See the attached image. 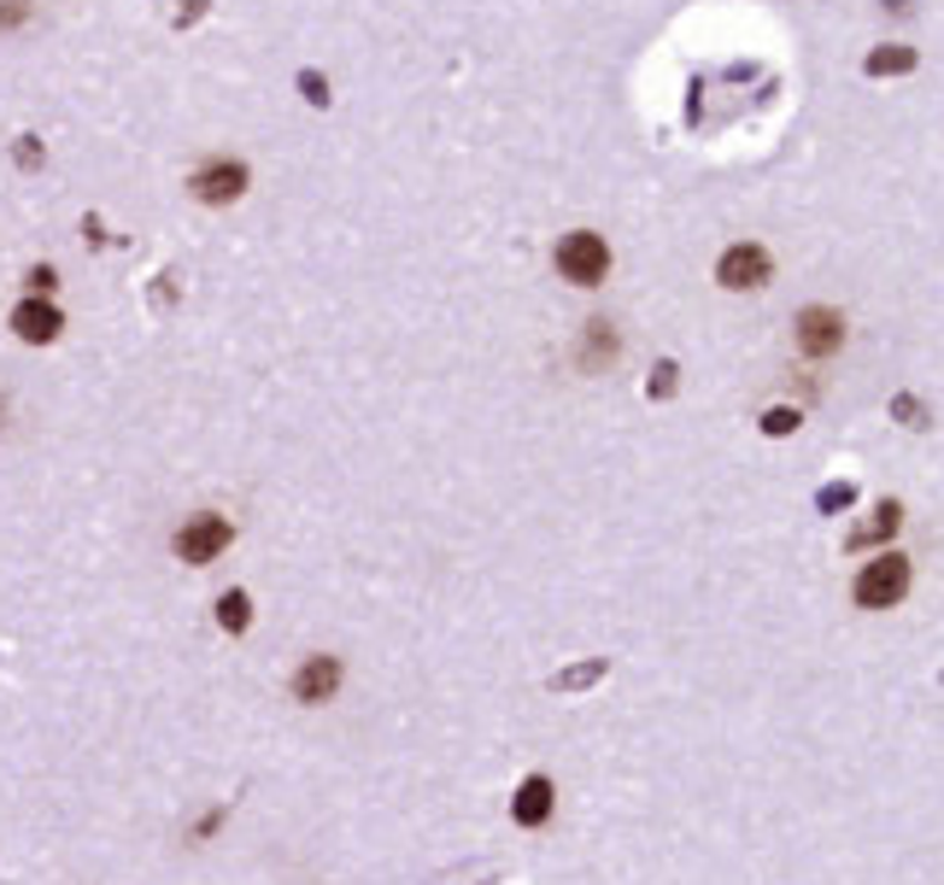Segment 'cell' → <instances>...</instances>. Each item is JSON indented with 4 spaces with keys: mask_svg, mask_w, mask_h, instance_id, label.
I'll list each match as a JSON object with an SVG mask.
<instances>
[{
    "mask_svg": "<svg viewBox=\"0 0 944 885\" xmlns=\"http://www.w3.org/2000/svg\"><path fill=\"white\" fill-rule=\"evenodd\" d=\"M903 592H910V558H897V551H880L874 563H862L851 599H856L862 610H892Z\"/></svg>",
    "mask_w": 944,
    "mask_h": 885,
    "instance_id": "6da1fadb",
    "label": "cell"
},
{
    "mask_svg": "<svg viewBox=\"0 0 944 885\" xmlns=\"http://www.w3.org/2000/svg\"><path fill=\"white\" fill-rule=\"evenodd\" d=\"M551 258H558L564 282H575V287H599V282L610 276V246H605V235H592V230L564 235Z\"/></svg>",
    "mask_w": 944,
    "mask_h": 885,
    "instance_id": "7a4b0ae2",
    "label": "cell"
},
{
    "mask_svg": "<svg viewBox=\"0 0 944 885\" xmlns=\"http://www.w3.org/2000/svg\"><path fill=\"white\" fill-rule=\"evenodd\" d=\"M230 540H235V528H230V517H212V510H200V517H189L176 528V558L182 563H212L217 551H230Z\"/></svg>",
    "mask_w": 944,
    "mask_h": 885,
    "instance_id": "3957f363",
    "label": "cell"
},
{
    "mask_svg": "<svg viewBox=\"0 0 944 885\" xmlns=\"http://www.w3.org/2000/svg\"><path fill=\"white\" fill-rule=\"evenodd\" d=\"M189 189H194L200 205H235L246 194V164L241 159H205L189 176Z\"/></svg>",
    "mask_w": 944,
    "mask_h": 885,
    "instance_id": "277c9868",
    "label": "cell"
},
{
    "mask_svg": "<svg viewBox=\"0 0 944 885\" xmlns=\"http://www.w3.org/2000/svg\"><path fill=\"white\" fill-rule=\"evenodd\" d=\"M769 253L757 241H739V246H728L722 253V264H715V282L722 287H733V294H751V287H769Z\"/></svg>",
    "mask_w": 944,
    "mask_h": 885,
    "instance_id": "5b68a950",
    "label": "cell"
},
{
    "mask_svg": "<svg viewBox=\"0 0 944 885\" xmlns=\"http://www.w3.org/2000/svg\"><path fill=\"white\" fill-rule=\"evenodd\" d=\"M798 346H804V358H833L845 346V317L828 312V305H810L798 317Z\"/></svg>",
    "mask_w": 944,
    "mask_h": 885,
    "instance_id": "8992f818",
    "label": "cell"
},
{
    "mask_svg": "<svg viewBox=\"0 0 944 885\" xmlns=\"http://www.w3.org/2000/svg\"><path fill=\"white\" fill-rule=\"evenodd\" d=\"M59 328H65V317H59V305H48L41 294H30V299L12 312V335H18V340H30V346L59 340Z\"/></svg>",
    "mask_w": 944,
    "mask_h": 885,
    "instance_id": "52a82bcc",
    "label": "cell"
},
{
    "mask_svg": "<svg viewBox=\"0 0 944 885\" xmlns=\"http://www.w3.org/2000/svg\"><path fill=\"white\" fill-rule=\"evenodd\" d=\"M335 686H341V663H335V657H305L300 674H294V698H300V704H328Z\"/></svg>",
    "mask_w": 944,
    "mask_h": 885,
    "instance_id": "ba28073f",
    "label": "cell"
},
{
    "mask_svg": "<svg viewBox=\"0 0 944 885\" xmlns=\"http://www.w3.org/2000/svg\"><path fill=\"white\" fill-rule=\"evenodd\" d=\"M510 815H517V827H546V815H551V780H546V774H528L522 786H517V797H510Z\"/></svg>",
    "mask_w": 944,
    "mask_h": 885,
    "instance_id": "9c48e42d",
    "label": "cell"
},
{
    "mask_svg": "<svg viewBox=\"0 0 944 885\" xmlns=\"http://www.w3.org/2000/svg\"><path fill=\"white\" fill-rule=\"evenodd\" d=\"M897 528H903V505H892V499H886V505H880V510H874V517H869V522H862V528L851 533V551H869V546H886V540H892V533H897Z\"/></svg>",
    "mask_w": 944,
    "mask_h": 885,
    "instance_id": "30bf717a",
    "label": "cell"
},
{
    "mask_svg": "<svg viewBox=\"0 0 944 885\" xmlns=\"http://www.w3.org/2000/svg\"><path fill=\"white\" fill-rule=\"evenodd\" d=\"M217 622L230 633H246V622H253V599H246V592H223V599H217Z\"/></svg>",
    "mask_w": 944,
    "mask_h": 885,
    "instance_id": "8fae6325",
    "label": "cell"
},
{
    "mask_svg": "<svg viewBox=\"0 0 944 885\" xmlns=\"http://www.w3.org/2000/svg\"><path fill=\"white\" fill-rule=\"evenodd\" d=\"M897 71H915V53H910V48H880V53H869V77H897Z\"/></svg>",
    "mask_w": 944,
    "mask_h": 885,
    "instance_id": "7c38bea8",
    "label": "cell"
},
{
    "mask_svg": "<svg viewBox=\"0 0 944 885\" xmlns=\"http://www.w3.org/2000/svg\"><path fill=\"white\" fill-rule=\"evenodd\" d=\"M610 364L616 358V335H610V323H587V353H581V364Z\"/></svg>",
    "mask_w": 944,
    "mask_h": 885,
    "instance_id": "4fadbf2b",
    "label": "cell"
},
{
    "mask_svg": "<svg viewBox=\"0 0 944 885\" xmlns=\"http://www.w3.org/2000/svg\"><path fill=\"white\" fill-rule=\"evenodd\" d=\"M599 674H605V657H599V663H581V669L558 674L551 686H558V692H581V686H592V681H599Z\"/></svg>",
    "mask_w": 944,
    "mask_h": 885,
    "instance_id": "5bb4252c",
    "label": "cell"
},
{
    "mask_svg": "<svg viewBox=\"0 0 944 885\" xmlns=\"http://www.w3.org/2000/svg\"><path fill=\"white\" fill-rule=\"evenodd\" d=\"M851 499H856V487H851V481H839V487H821V492H815V505H821V510H845Z\"/></svg>",
    "mask_w": 944,
    "mask_h": 885,
    "instance_id": "9a60e30c",
    "label": "cell"
},
{
    "mask_svg": "<svg viewBox=\"0 0 944 885\" xmlns=\"http://www.w3.org/2000/svg\"><path fill=\"white\" fill-rule=\"evenodd\" d=\"M792 428H798V410H786V405H774L763 417V435H792Z\"/></svg>",
    "mask_w": 944,
    "mask_h": 885,
    "instance_id": "2e32d148",
    "label": "cell"
},
{
    "mask_svg": "<svg viewBox=\"0 0 944 885\" xmlns=\"http://www.w3.org/2000/svg\"><path fill=\"white\" fill-rule=\"evenodd\" d=\"M300 94L312 100V106H328V82L317 71H300Z\"/></svg>",
    "mask_w": 944,
    "mask_h": 885,
    "instance_id": "e0dca14e",
    "label": "cell"
},
{
    "mask_svg": "<svg viewBox=\"0 0 944 885\" xmlns=\"http://www.w3.org/2000/svg\"><path fill=\"white\" fill-rule=\"evenodd\" d=\"M892 410H897V417H903V428H927V410H921L915 399H897Z\"/></svg>",
    "mask_w": 944,
    "mask_h": 885,
    "instance_id": "ac0fdd59",
    "label": "cell"
},
{
    "mask_svg": "<svg viewBox=\"0 0 944 885\" xmlns=\"http://www.w3.org/2000/svg\"><path fill=\"white\" fill-rule=\"evenodd\" d=\"M24 18H30V7H24V0H0V30L24 24Z\"/></svg>",
    "mask_w": 944,
    "mask_h": 885,
    "instance_id": "d6986e66",
    "label": "cell"
},
{
    "mask_svg": "<svg viewBox=\"0 0 944 885\" xmlns=\"http://www.w3.org/2000/svg\"><path fill=\"white\" fill-rule=\"evenodd\" d=\"M18 164H24V171H35V164H41V141H35V135H18Z\"/></svg>",
    "mask_w": 944,
    "mask_h": 885,
    "instance_id": "ffe728a7",
    "label": "cell"
},
{
    "mask_svg": "<svg viewBox=\"0 0 944 885\" xmlns=\"http://www.w3.org/2000/svg\"><path fill=\"white\" fill-rule=\"evenodd\" d=\"M24 282L35 287V294H53V282H59V276H53V264H35V271H30Z\"/></svg>",
    "mask_w": 944,
    "mask_h": 885,
    "instance_id": "44dd1931",
    "label": "cell"
},
{
    "mask_svg": "<svg viewBox=\"0 0 944 885\" xmlns=\"http://www.w3.org/2000/svg\"><path fill=\"white\" fill-rule=\"evenodd\" d=\"M674 387V364H657V382H651V394H669Z\"/></svg>",
    "mask_w": 944,
    "mask_h": 885,
    "instance_id": "7402d4cb",
    "label": "cell"
}]
</instances>
